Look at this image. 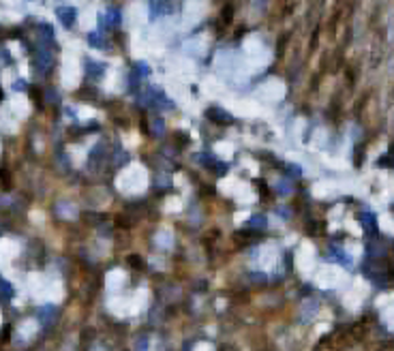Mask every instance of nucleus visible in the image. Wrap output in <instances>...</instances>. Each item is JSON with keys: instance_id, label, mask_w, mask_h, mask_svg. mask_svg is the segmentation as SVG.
Listing matches in <instances>:
<instances>
[{"instance_id": "obj_1", "label": "nucleus", "mask_w": 394, "mask_h": 351, "mask_svg": "<svg viewBox=\"0 0 394 351\" xmlns=\"http://www.w3.org/2000/svg\"><path fill=\"white\" fill-rule=\"evenodd\" d=\"M129 263H131V266H135V268H141V261H139L137 255H131V257H129Z\"/></svg>"}]
</instances>
